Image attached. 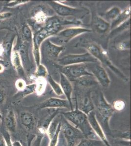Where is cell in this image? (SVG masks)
<instances>
[{
    "label": "cell",
    "mask_w": 131,
    "mask_h": 146,
    "mask_svg": "<svg viewBox=\"0 0 131 146\" xmlns=\"http://www.w3.org/2000/svg\"><path fill=\"white\" fill-rule=\"evenodd\" d=\"M63 115L65 119L73 124V126L81 131L85 138L96 139L98 137L93 131L88 120L87 115L76 107L71 111L64 112Z\"/></svg>",
    "instance_id": "cell-1"
},
{
    "label": "cell",
    "mask_w": 131,
    "mask_h": 146,
    "mask_svg": "<svg viewBox=\"0 0 131 146\" xmlns=\"http://www.w3.org/2000/svg\"><path fill=\"white\" fill-rule=\"evenodd\" d=\"M93 101L96 110V113L95 112V115H98L103 125L108 127L110 119L115 112L112 105L108 103L101 92L98 93L95 98V101Z\"/></svg>",
    "instance_id": "cell-2"
},
{
    "label": "cell",
    "mask_w": 131,
    "mask_h": 146,
    "mask_svg": "<svg viewBox=\"0 0 131 146\" xmlns=\"http://www.w3.org/2000/svg\"><path fill=\"white\" fill-rule=\"evenodd\" d=\"M86 49L88 53L91 54L98 61H99L106 66L108 67L122 79L125 80H127V78L123 75V73H121L119 69L113 65L111 60H110L107 52L103 49L98 44L96 43H90L87 45Z\"/></svg>",
    "instance_id": "cell-3"
},
{
    "label": "cell",
    "mask_w": 131,
    "mask_h": 146,
    "mask_svg": "<svg viewBox=\"0 0 131 146\" xmlns=\"http://www.w3.org/2000/svg\"><path fill=\"white\" fill-rule=\"evenodd\" d=\"M91 30L81 27H70L59 32L58 33L48 38L52 43L58 45L68 42L71 40L82 34L90 32Z\"/></svg>",
    "instance_id": "cell-4"
},
{
    "label": "cell",
    "mask_w": 131,
    "mask_h": 146,
    "mask_svg": "<svg viewBox=\"0 0 131 146\" xmlns=\"http://www.w3.org/2000/svg\"><path fill=\"white\" fill-rule=\"evenodd\" d=\"M61 130L66 140L67 146H77L82 139L85 138L79 129L70 124L66 119L62 121Z\"/></svg>",
    "instance_id": "cell-5"
},
{
    "label": "cell",
    "mask_w": 131,
    "mask_h": 146,
    "mask_svg": "<svg viewBox=\"0 0 131 146\" xmlns=\"http://www.w3.org/2000/svg\"><path fill=\"white\" fill-rule=\"evenodd\" d=\"M85 65L87 70L93 76L99 84L104 88L109 86L111 80L108 73L98 62L85 63Z\"/></svg>",
    "instance_id": "cell-6"
},
{
    "label": "cell",
    "mask_w": 131,
    "mask_h": 146,
    "mask_svg": "<svg viewBox=\"0 0 131 146\" xmlns=\"http://www.w3.org/2000/svg\"><path fill=\"white\" fill-rule=\"evenodd\" d=\"M98 60L89 53L82 54H70L58 60L59 64L63 66L70 65L97 62Z\"/></svg>",
    "instance_id": "cell-7"
},
{
    "label": "cell",
    "mask_w": 131,
    "mask_h": 146,
    "mask_svg": "<svg viewBox=\"0 0 131 146\" xmlns=\"http://www.w3.org/2000/svg\"><path fill=\"white\" fill-rule=\"evenodd\" d=\"M61 73L66 76L70 82L77 80L85 76H93L87 69L85 63L63 66Z\"/></svg>",
    "instance_id": "cell-8"
},
{
    "label": "cell",
    "mask_w": 131,
    "mask_h": 146,
    "mask_svg": "<svg viewBox=\"0 0 131 146\" xmlns=\"http://www.w3.org/2000/svg\"><path fill=\"white\" fill-rule=\"evenodd\" d=\"M51 36L45 28H43L33 34L32 38V51L33 56L36 63L37 66L40 64L41 53L40 47L45 40L50 37Z\"/></svg>",
    "instance_id": "cell-9"
},
{
    "label": "cell",
    "mask_w": 131,
    "mask_h": 146,
    "mask_svg": "<svg viewBox=\"0 0 131 146\" xmlns=\"http://www.w3.org/2000/svg\"><path fill=\"white\" fill-rule=\"evenodd\" d=\"M76 107L87 115L91 111H94L95 107L91 92L78 95L76 100Z\"/></svg>",
    "instance_id": "cell-10"
},
{
    "label": "cell",
    "mask_w": 131,
    "mask_h": 146,
    "mask_svg": "<svg viewBox=\"0 0 131 146\" xmlns=\"http://www.w3.org/2000/svg\"><path fill=\"white\" fill-rule=\"evenodd\" d=\"M48 4L50 7L60 16H76L81 14L83 10L64 5L55 1H49Z\"/></svg>",
    "instance_id": "cell-11"
},
{
    "label": "cell",
    "mask_w": 131,
    "mask_h": 146,
    "mask_svg": "<svg viewBox=\"0 0 131 146\" xmlns=\"http://www.w3.org/2000/svg\"><path fill=\"white\" fill-rule=\"evenodd\" d=\"M88 116V120L91 129H93V131L95 133L96 136L99 138L100 140L103 142L104 144L106 146H111L109 143V141L107 138L106 136L103 131L101 125L99 123V121L97 119L95 111H91L89 115Z\"/></svg>",
    "instance_id": "cell-12"
},
{
    "label": "cell",
    "mask_w": 131,
    "mask_h": 146,
    "mask_svg": "<svg viewBox=\"0 0 131 146\" xmlns=\"http://www.w3.org/2000/svg\"><path fill=\"white\" fill-rule=\"evenodd\" d=\"M62 120L54 118L50 123L47 130L50 143L48 146H56L58 138L61 131Z\"/></svg>",
    "instance_id": "cell-13"
},
{
    "label": "cell",
    "mask_w": 131,
    "mask_h": 146,
    "mask_svg": "<svg viewBox=\"0 0 131 146\" xmlns=\"http://www.w3.org/2000/svg\"><path fill=\"white\" fill-rule=\"evenodd\" d=\"M39 108L42 109L46 108H65L71 109L70 103L67 100H63L56 98H50L42 102L39 105Z\"/></svg>",
    "instance_id": "cell-14"
},
{
    "label": "cell",
    "mask_w": 131,
    "mask_h": 146,
    "mask_svg": "<svg viewBox=\"0 0 131 146\" xmlns=\"http://www.w3.org/2000/svg\"><path fill=\"white\" fill-rule=\"evenodd\" d=\"M64 95L66 96L67 100L70 103L71 110H73V103L72 101V95L73 88L71 82L63 74L60 73V84Z\"/></svg>",
    "instance_id": "cell-15"
},
{
    "label": "cell",
    "mask_w": 131,
    "mask_h": 146,
    "mask_svg": "<svg viewBox=\"0 0 131 146\" xmlns=\"http://www.w3.org/2000/svg\"><path fill=\"white\" fill-rule=\"evenodd\" d=\"M44 42V47L48 56L54 59H57L62 52L65 50L64 45H58L52 43L49 39Z\"/></svg>",
    "instance_id": "cell-16"
},
{
    "label": "cell",
    "mask_w": 131,
    "mask_h": 146,
    "mask_svg": "<svg viewBox=\"0 0 131 146\" xmlns=\"http://www.w3.org/2000/svg\"><path fill=\"white\" fill-rule=\"evenodd\" d=\"M61 27V22L56 16L48 18L45 22L44 28L50 34L51 36H54L59 32Z\"/></svg>",
    "instance_id": "cell-17"
},
{
    "label": "cell",
    "mask_w": 131,
    "mask_h": 146,
    "mask_svg": "<svg viewBox=\"0 0 131 146\" xmlns=\"http://www.w3.org/2000/svg\"><path fill=\"white\" fill-rule=\"evenodd\" d=\"M10 60L12 66L15 68V70H16L17 73L21 76L24 75L25 71L22 63L21 58L19 52L17 49H15L14 47L10 55Z\"/></svg>",
    "instance_id": "cell-18"
},
{
    "label": "cell",
    "mask_w": 131,
    "mask_h": 146,
    "mask_svg": "<svg viewBox=\"0 0 131 146\" xmlns=\"http://www.w3.org/2000/svg\"><path fill=\"white\" fill-rule=\"evenodd\" d=\"M4 124L5 129L9 133H15L16 131L17 121L13 110H8L4 118Z\"/></svg>",
    "instance_id": "cell-19"
},
{
    "label": "cell",
    "mask_w": 131,
    "mask_h": 146,
    "mask_svg": "<svg viewBox=\"0 0 131 146\" xmlns=\"http://www.w3.org/2000/svg\"><path fill=\"white\" fill-rule=\"evenodd\" d=\"M93 25L95 30L100 34L105 33L111 27V23L97 16L93 18Z\"/></svg>",
    "instance_id": "cell-20"
},
{
    "label": "cell",
    "mask_w": 131,
    "mask_h": 146,
    "mask_svg": "<svg viewBox=\"0 0 131 146\" xmlns=\"http://www.w3.org/2000/svg\"><path fill=\"white\" fill-rule=\"evenodd\" d=\"M20 121L23 126L28 130L33 129L35 127V118L32 113L27 111L21 113Z\"/></svg>",
    "instance_id": "cell-21"
},
{
    "label": "cell",
    "mask_w": 131,
    "mask_h": 146,
    "mask_svg": "<svg viewBox=\"0 0 131 146\" xmlns=\"http://www.w3.org/2000/svg\"><path fill=\"white\" fill-rule=\"evenodd\" d=\"M131 13V7L128 6L127 8L125 9L123 11H122L120 16L118 17L116 20L112 23L111 24V27L112 29L116 28L121 25L125 22L127 21L130 19Z\"/></svg>",
    "instance_id": "cell-22"
},
{
    "label": "cell",
    "mask_w": 131,
    "mask_h": 146,
    "mask_svg": "<svg viewBox=\"0 0 131 146\" xmlns=\"http://www.w3.org/2000/svg\"><path fill=\"white\" fill-rule=\"evenodd\" d=\"M122 10L120 7H113L112 8L108 10L105 14V18L107 22L110 23H112L118 18L121 13Z\"/></svg>",
    "instance_id": "cell-23"
},
{
    "label": "cell",
    "mask_w": 131,
    "mask_h": 146,
    "mask_svg": "<svg viewBox=\"0 0 131 146\" xmlns=\"http://www.w3.org/2000/svg\"><path fill=\"white\" fill-rule=\"evenodd\" d=\"M77 81L78 84L83 87L91 86L98 83L93 76H82L77 80Z\"/></svg>",
    "instance_id": "cell-24"
},
{
    "label": "cell",
    "mask_w": 131,
    "mask_h": 146,
    "mask_svg": "<svg viewBox=\"0 0 131 146\" xmlns=\"http://www.w3.org/2000/svg\"><path fill=\"white\" fill-rule=\"evenodd\" d=\"M14 41V39L13 38H7L2 44L3 48V54L5 55L7 58L10 59V55L13 48Z\"/></svg>",
    "instance_id": "cell-25"
},
{
    "label": "cell",
    "mask_w": 131,
    "mask_h": 146,
    "mask_svg": "<svg viewBox=\"0 0 131 146\" xmlns=\"http://www.w3.org/2000/svg\"><path fill=\"white\" fill-rule=\"evenodd\" d=\"M103 142L100 140L84 138L80 140L77 146H103Z\"/></svg>",
    "instance_id": "cell-26"
},
{
    "label": "cell",
    "mask_w": 131,
    "mask_h": 146,
    "mask_svg": "<svg viewBox=\"0 0 131 146\" xmlns=\"http://www.w3.org/2000/svg\"><path fill=\"white\" fill-rule=\"evenodd\" d=\"M36 84V92L37 95L40 96L45 92L47 85V80L45 78H37Z\"/></svg>",
    "instance_id": "cell-27"
},
{
    "label": "cell",
    "mask_w": 131,
    "mask_h": 146,
    "mask_svg": "<svg viewBox=\"0 0 131 146\" xmlns=\"http://www.w3.org/2000/svg\"><path fill=\"white\" fill-rule=\"evenodd\" d=\"M36 92V84L32 83L30 84L27 85L24 90L22 91L19 92L17 95L19 98H24L28 95L35 93Z\"/></svg>",
    "instance_id": "cell-28"
},
{
    "label": "cell",
    "mask_w": 131,
    "mask_h": 146,
    "mask_svg": "<svg viewBox=\"0 0 131 146\" xmlns=\"http://www.w3.org/2000/svg\"><path fill=\"white\" fill-rule=\"evenodd\" d=\"M22 38L26 42H32L33 34L30 26L27 25H23L22 28Z\"/></svg>",
    "instance_id": "cell-29"
},
{
    "label": "cell",
    "mask_w": 131,
    "mask_h": 146,
    "mask_svg": "<svg viewBox=\"0 0 131 146\" xmlns=\"http://www.w3.org/2000/svg\"><path fill=\"white\" fill-rule=\"evenodd\" d=\"M47 78H48V82L52 89H53V91L54 92V93L58 96H61L62 95H64L60 84L57 83L50 75H48Z\"/></svg>",
    "instance_id": "cell-30"
},
{
    "label": "cell",
    "mask_w": 131,
    "mask_h": 146,
    "mask_svg": "<svg viewBox=\"0 0 131 146\" xmlns=\"http://www.w3.org/2000/svg\"><path fill=\"white\" fill-rule=\"evenodd\" d=\"M48 71L46 67L40 63V64L37 66L36 70L35 72V76L37 78H45L48 76Z\"/></svg>",
    "instance_id": "cell-31"
},
{
    "label": "cell",
    "mask_w": 131,
    "mask_h": 146,
    "mask_svg": "<svg viewBox=\"0 0 131 146\" xmlns=\"http://www.w3.org/2000/svg\"><path fill=\"white\" fill-rule=\"evenodd\" d=\"M32 18L37 23H45L48 17L45 12L43 11L42 9H39V10L37 11L35 13L33 14Z\"/></svg>",
    "instance_id": "cell-32"
},
{
    "label": "cell",
    "mask_w": 131,
    "mask_h": 146,
    "mask_svg": "<svg viewBox=\"0 0 131 146\" xmlns=\"http://www.w3.org/2000/svg\"><path fill=\"white\" fill-rule=\"evenodd\" d=\"M112 106L115 111H121L125 108L126 104L122 100H118L114 101Z\"/></svg>",
    "instance_id": "cell-33"
},
{
    "label": "cell",
    "mask_w": 131,
    "mask_h": 146,
    "mask_svg": "<svg viewBox=\"0 0 131 146\" xmlns=\"http://www.w3.org/2000/svg\"><path fill=\"white\" fill-rule=\"evenodd\" d=\"M27 85L25 80L22 78L18 79L15 82V87L19 92L22 91L23 90H24Z\"/></svg>",
    "instance_id": "cell-34"
},
{
    "label": "cell",
    "mask_w": 131,
    "mask_h": 146,
    "mask_svg": "<svg viewBox=\"0 0 131 146\" xmlns=\"http://www.w3.org/2000/svg\"><path fill=\"white\" fill-rule=\"evenodd\" d=\"M27 1H9L7 3L6 6L8 7H14L18 5H23L28 3Z\"/></svg>",
    "instance_id": "cell-35"
},
{
    "label": "cell",
    "mask_w": 131,
    "mask_h": 146,
    "mask_svg": "<svg viewBox=\"0 0 131 146\" xmlns=\"http://www.w3.org/2000/svg\"><path fill=\"white\" fill-rule=\"evenodd\" d=\"M6 100L5 91L2 87L0 86V105L3 104Z\"/></svg>",
    "instance_id": "cell-36"
},
{
    "label": "cell",
    "mask_w": 131,
    "mask_h": 146,
    "mask_svg": "<svg viewBox=\"0 0 131 146\" xmlns=\"http://www.w3.org/2000/svg\"><path fill=\"white\" fill-rule=\"evenodd\" d=\"M11 15V13L10 12H3L0 13V21L3 20H5L9 18Z\"/></svg>",
    "instance_id": "cell-37"
},
{
    "label": "cell",
    "mask_w": 131,
    "mask_h": 146,
    "mask_svg": "<svg viewBox=\"0 0 131 146\" xmlns=\"http://www.w3.org/2000/svg\"><path fill=\"white\" fill-rule=\"evenodd\" d=\"M118 48L120 50H124L126 49H130V43H128L127 44H126V43H121L120 45H118Z\"/></svg>",
    "instance_id": "cell-38"
},
{
    "label": "cell",
    "mask_w": 131,
    "mask_h": 146,
    "mask_svg": "<svg viewBox=\"0 0 131 146\" xmlns=\"http://www.w3.org/2000/svg\"><path fill=\"white\" fill-rule=\"evenodd\" d=\"M0 146H7L5 138L2 134H0Z\"/></svg>",
    "instance_id": "cell-39"
},
{
    "label": "cell",
    "mask_w": 131,
    "mask_h": 146,
    "mask_svg": "<svg viewBox=\"0 0 131 146\" xmlns=\"http://www.w3.org/2000/svg\"><path fill=\"white\" fill-rule=\"evenodd\" d=\"M12 146H23L19 141H15L12 142Z\"/></svg>",
    "instance_id": "cell-40"
},
{
    "label": "cell",
    "mask_w": 131,
    "mask_h": 146,
    "mask_svg": "<svg viewBox=\"0 0 131 146\" xmlns=\"http://www.w3.org/2000/svg\"><path fill=\"white\" fill-rule=\"evenodd\" d=\"M5 65L3 64H0V73H2L4 71V70L5 69Z\"/></svg>",
    "instance_id": "cell-41"
},
{
    "label": "cell",
    "mask_w": 131,
    "mask_h": 146,
    "mask_svg": "<svg viewBox=\"0 0 131 146\" xmlns=\"http://www.w3.org/2000/svg\"><path fill=\"white\" fill-rule=\"evenodd\" d=\"M0 64H3L5 65V66H7L8 63L7 62H6L5 60L0 59Z\"/></svg>",
    "instance_id": "cell-42"
},
{
    "label": "cell",
    "mask_w": 131,
    "mask_h": 146,
    "mask_svg": "<svg viewBox=\"0 0 131 146\" xmlns=\"http://www.w3.org/2000/svg\"><path fill=\"white\" fill-rule=\"evenodd\" d=\"M3 54V48L2 44H0V56Z\"/></svg>",
    "instance_id": "cell-43"
},
{
    "label": "cell",
    "mask_w": 131,
    "mask_h": 146,
    "mask_svg": "<svg viewBox=\"0 0 131 146\" xmlns=\"http://www.w3.org/2000/svg\"><path fill=\"white\" fill-rule=\"evenodd\" d=\"M2 118H0V129H1V125H2Z\"/></svg>",
    "instance_id": "cell-44"
},
{
    "label": "cell",
    "mask_w": 131,
    "mask_h": 146,
    "mask_svg": "<svg viewBox=\"0 0 131 146\" xmlns=\"http://www.w3.org/2000/svg\"><path fill=\"white\" fill-rule=\"evenodd\" d=\"M0 118H2V113H1V111H0Z\"/></svg>",
    "instance_id": "cell-45"
}]
</instances>
